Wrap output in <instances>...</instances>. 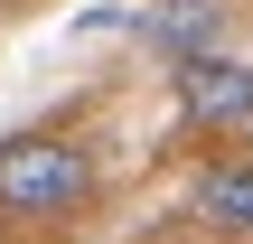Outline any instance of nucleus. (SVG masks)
I'll use <instances>...</instances> for the list:
<instances>
[{
	"mask_svg": "<svg viewBox=\"0 0 253 244\" xmlns=\"http://www.w3.org/2000/svg\"><path fill=\"white\" fill-rule=\"evenodd\" d=\"M84 197H94L84 141H56V132L0 141V216H19V226H66Z\"/></svg>",
	"mask_w": 253,
	"mask_h": 244,
	"instance_id": "f257e3e1",
	"label": "nucleus"
},
{
	"mask_svg": "<svg viewBox=\"0 0 253 244\" xmlns=\"http://www.w3.org/2000/svg\"><path fill=\"white\" fill-rule=\"evenodd\" d=\"M178 103H188V122L197 132H244V113H253V66L244 56H188L178 66Z\"/></svg>",
	"mask_w": 253,
	"mask_h": 244,
	"instance_id": "f03ea898",
	"label": "nucleus"
},
{
	"mask_svg": "<svg viewBox=\"0 0 253 244\" xmlns=\"http://www.w3.org/2000/svg\"><path fill=\"white\" fill-rule=\"evenodd\" d=\"M216 28H225V9H216V0H169V9H150V19H141V38H150L169 66L207 56V47H216Z\"/></svg>",
	"mask_w": 253,
	"mask_h": 244,
	"instance_id": "7ed1b4c3",
	"label": "nucleus"
},
{
	"mask_svg": "<svg viewBox=\"0 0 253 244\" xmlns=\"http://www.w3.org/2000/svg\"><path fill=\"white\" fill-rule=\"evenodd\" d=\"M197 216L225 226V235H253V160H207L197 169Z\"/></svg>",
	"mask_w": 253,
	"mask_h": 244,
	"instance_id": "20e7f679",
	"label": "nucleus"
},
{
	"mask_svg": "<svg viewBox=\"0 0 253 244\" xmlns=\"http://www.w3.org/2000/svg\"><path fill=\"white\" fill-rule=\"evenodd\" d=\"M235 141H244V150H235V160H253V113H244V132H235Z\"/></svg>",
	"mask_w": 253,
	"mask_h": 244,
	"instance_id": "39448f33",
	"label": "nucleus"
}]
</instances>
